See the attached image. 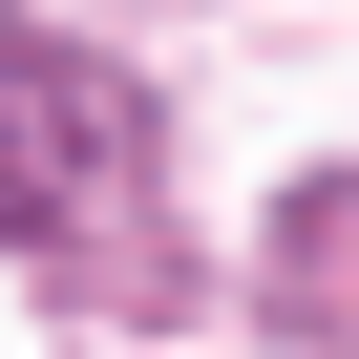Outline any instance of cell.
I'll return each mask as SVG.
<instances>
[{"instance_id": "obj_1", "label": "cell", "mask_w": 359, "mask_h": 359, "mask_svg": "<svg viewBox=\"0 0 359 359\" xmlns=\"http://www.w3.org/2000/svg\"><path fill=\"white\" fill-rule=\"evenodd\" d=\"M127 148L148 127H127L106 64H64V43L0 64V233H22V254H106L127 233Z\"/></svg>"}, {"instance_id": "obj_2", "label": "cell", "mask_w": 359, "mask_h": 359, "mask_svg": "<svg viewBox=\"0 0 359 359\" xmlns=\"http://www.w3.org/2000/svg\"><path fill=\"white\" fill-rule=\"evenodd\" d=\"M317 233H359V191H317Z\"/></svg>"}]
</instances>
